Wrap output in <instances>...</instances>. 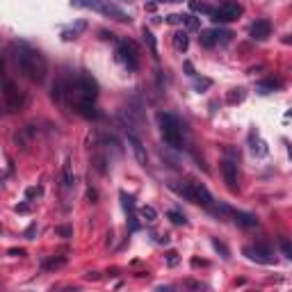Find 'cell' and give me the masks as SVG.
I'll return each mask as SVG.
<instances>
[{"label": "cell", "instance_id": "cell-17", "mask_svg": "<svg viewBox=\"0 0 292 292\" xmlns=\"http://www.w3.org/2000/svg\"><path fill=\"white\" fill-rule=\"evenodd\" d=\"M50 94H53V98L57 100V103H64V98H66V82L57 80L53 85V91H50Z\"/></svg>", "mask_w": 292, "mask_h": 292}, {"label": "cell", "instance_id": "cell-25", "mask_svg": "<svg viewBox=\"0 0 292 292\" xmlns=\"http://www.w3.org/2000/svg\"><path fill=\"white\" fill-rule=\"evenodd\" d=\"M167 217L171 219V222L176 224V226H185V224H187L185 214H180V212H178V210H169V214H167Z\"/></svg>", "mask_w": 292, "mask_h": 292}, {"label": "cell", "instance_id": "cell-4", "mask_svg": "<svg viewBox=\"0 0 292 292\" xmlns=\"http://www.w3.org/2000/svg\"><path fill=\"white\" fill-rule=\"evenodd\" d=\"M117 55H119V59L130 68V71H137V66H139V50H137L135 41L119 39L117 41Z\"/></svg>", "mask_w": 292, "mask_h": 292}, {"label": "cell", "instance_id": "cell-5", "mask_svg": "<svg viewBox=\"0 0 292 292\" xmlns=\"http://www.w3.org/2000/svg\"><path fill=\"white\" fill-rule=\"evenodd\" d=\"M240 14H242L240 3H235V0H224L217 9H212L210 18H212L214 23H231V21H235Z\"/></svg>", "mask_w": 292, "mask_h": 292}, {"label": "cell", "instance_id": "cell-26", "mask_svg": "<svg viewBox=\"0 0 292 292\" xmlns=\"http://www.w3.org/2000/svg\"><path fill=\"white\" fill-rule=\"evenodd\" d=\"M121 203H123V208H126L128 212L135 210V199H132L130 194H126V192H121Z\"/></svg>", "mask_w": 292, "mask_h": 292}, {"label": "cell", "instance_id": "cell-27", "mask_svg": "<svg viewBox=\"0 0 292 292\" xmlns=\"http://www.w3.org/2000/svg\"><path fill=\"white\" fill-rule=\"evenodd\" d=\"M210 85H212V80H208V78H201V80H196V82H194L196 91H205Z\"/></svg>", "mask_w": 292, "mask_h": 292}, {"label": "cell", "instance_id": "cell-13", "mask_svg": "<svg viewBox=\"0 0 292 292\" xmlns=\"http://www.w3.org/2000/svg\"><path fill=\"white\" fill-rule=\"evenodd\" d=\"M249 144H251V153H253V155H260V158H263V155H267V144L260 139L256 130L249 132Z\"/></svg>", "mask_w": 292, "mask_h": 292}, {"label": "cell", "instance_id": "cell-23", "mask_svg": "<svg viewBox=\"0 0 292 292\" xmlns=\"http://www.w3.org/2000/svg\"><path fill=\"white\" fill-rule=\"evenodd\" d=\"M139 214H141V219L149 224H153L155 219H158V212H155V208H151V205H144V208L139 210Z\"/></svg>", "mask_w": 292, "mask_h": 292}, {"label": "cell", "instance_id": "cell-10", "mask_svg": "<svg viewBox=\"0 0 292 292\" xmlns=\"http://www.w3.org/2000/svg\"><path fill=\"white\" fill-rule=\"evenodd\" d=\"M98 12L105 14V16H110V18H114V21H119V23H130V16H128L123 9H119L117 5L107 3V0H103V5H100Z\"/></svg>", "mask_w": 292, "mask_h": 292}, {"label": "cell", "instance_id": "cell-39", "mask_svg": "<svg viewBox=\"0 0 292 292\" xmlns=\"http://www.w3.org/2000/svg\"><path fill=\"white\" fill-rule=\"evenodd\" d=\"M5 76V62H3V55H0V78Z\"/></svg>", "mask_w": 292, "mask_h": 292}, {"label": "cell", "instance_id": "cell-20", "mask_svg": "<svg viewBox=\"0 0 292 292\" xmlns=\"http://www.w3.org/2000/svg\"><path fill=\"white\" fill-rule=\"evenodd\" d=\"M244 96H246V91L242 89V87H235V89H231L226 94V100L231 105H235V103H242V100H244Z\"/></svg>", "mask_w": 292, "mask_h": 292}, {"label": "cell", "instance_id": "cell-22", "mask_svg": "<svg viewBox=\"0 0 292 292\" xmlns=\"http://www.w3.org/2000/svg\"><path fill=\"white\" fill-rule=\"evenodd\" d=\"M276 87H281V80H265L258 85V91L260 94H269V91H274Z\"/></svg>", "mask_w": 292, "mask_h": 292}, {"label": "cell", "instance_id": "cell-11", "mask_svg": "<svg viewBox=\"0 0 292 292\" xmlns=\"http://www.w3.org/2000/svg\"><path fill=\"white\" fill-rule=\"evenodd\" d=\"M249 32H251V36H253V39L265 41L269 34H272V23H269L267 18H258V21H256L253 25H251Z\"/></svg>", "mask_w": 292, "mask_h": 292}, {"label": "cell", "instance_id": "cell-19", "mask_svg": "<svg viewBox=\"0 0 292 292\" xmlns=\"http://www.w3.org/2000/svg\"><path fill=\"white\" fill-rule=\"evenodd\" d=\"M141 36H144V41H146V46H149L151 55H153V57L158 59V44H155V36H153V32H151V30H146V27H144V32H141Z\"/></svg>", "mask_w": 292, "mask_h": 292}, {"label": "cell", "instance_id": "cell-12", "mask_svg": "<svg viewBox=\"0 0 292 292\" xmlns=\"http://www.w3.org/2000/svg\"><path fill=\"white\" fill-rule=\"evenodd\" d=\"M222 176H224V180H226V185L231 187V190H235L237 187V164L231 162V160H224L222 162Z\"/></svg>", "mask_w": 292, "mask_h": 292}, {"label": "cell", "instance_id": "cell-40", "mask_svg": "<svg viewBox=\"0 0 292 292\" xmlns=\"http://www.w3.org/2000/svg\"><path fill=\"white\" fill-rule=\"evenodd\" d=\"M160 3H182V0H160Z\"/></svg>", "mask_w": 292, "mask_h": 292}, {"label": "cell", "instance_id": "cell-24", "mask_svg": "<svg viewBox=\"0 0 292 292\" xmlns=\"http://www.w3.org/2000/svg\"><path fill=\"white\" fill-rule=\"evenodd\" d=\"M180 23H185L190 30H199V25H201L199 18H194L192 14H180Z\"/></svg>", "mask_w": 292, "mask_h": 292}, {"label": "cell", "instance_id": "cell-16", "mask_svg": "<svg viewBox=\"0 0 292 292\" xmlns=\"http://www.w3.org/2000/svg\"><path fill=\"white\" fill-rule=\"evenodd\" d=\"M187 46H190V36H187V32H176V34H173V48L180 50V53H185Z\"/></svg>", "mask_w": 292, "mask_h": 292}, {"label": "cell", "instance_id": "cell-37", "mask_svg": "<svg viewBox=\"0 0 292 292\" xmlns=\"http://www.w3.org/2000/svg\"><path fill=\"white\" fill-rule=\"evenodd\" d=\"M34 233H36V224H32V226H30V228H27V231H25V235H27V237H30V240H32V235H34Z\"/></svg>", "mask_w": 292, "mask_h": 292}, {"label": "cell", "instance_id": "cell-8", "mask_svg": "<svg viewBox=\"0 0 292 292\" xmlns=\"http://www.w3.org/2000/svg\"><path fill=\"white\" fill-rule=\"evenodd\" d=\"M244 256L249 260H256L260 265H272L274 263V253L267 249L265 244H256V246H244Z\"/></svg>", "mask_w": 292, "mask_h": 292}, {"label": "cell", "instance_id": "cell-7", "mask_svg": "<svg viewBox=\"0 0 292 292\" xmlns=\"http://www.w3.org/2000/svg\"><path fill=\"white\" fill-rule=\"evenodd\" d=\"M231 32L228 30H201V46H205V48H212L214 44H228L231 41Z\"/></svg>", "mask_w": 292, "mask_h": 292}, {"label": "cell", "instance_id": "cell-41", "mask_svg": "<svg viewBox=\"0 0 292 292\" xmlns=\"http://www.w3.org/2000/svg\"><path fill=\"white\" fill-rule=\"evenodd\" d=\"M0 231H3V228H0Z\"/></svg>", "mask_w": 292, "mask_h": 292}, {"label": "cell", "instance_id": "cell-3", "mask_svg": "<svg viewBox=\"0 0 292 292\" xmlns=\"http://www.w3.org/2000/svg\"><path fill=\"white\" fill-rule=\"evenodd\" d=\"M178 192H180L185 199L194 201V203L203 205V208H212V194L208 192V187H205L203 182H199V180H185V185L178 187Z\"/></svg>", "mask_w": 292, "mask_h": 292}, {"label": "cell", "instance_id": "cell-28", "mask_svg": "<svg viewBox=\"0 0 292 292\" xmlns=\"http://www.w3.org/2000/svg\"><path fill=\"white\" fill-rule=\"evenodd\" d=\"M55 233H57V235H62V237H71L73 235V228L71 226H57V228H55Z\"/></svg>", "mask_w": 292, "mask_h": 292}, {"label": "cell", "instance_id": "cell-35", "mask_svg": "<svg viewBox=\"0 0 292 292\" xmlns=\"http://www.w3.org/2000/svg\"><path fill=\"white\" fill-rule=\"evenodd\" d=\"M9 256H16V258H21V256H25V249H9Z\"/></svg>", "mask_w": 292, "mask_h": 292}, {"label": "cell", "instance_id": "cell-9", "mask_svg": "<svg viewBox=\"0 0 292 292\" xmlns=\"http://www.w3.org/2000/svg\"><path fill=\"white\" fill-rule=\"evenodd\" d=\"M128 144H130V149H132V153H135L137 162L146 167V164H149V155H146L144 144H141V139L135 135V132H128Z\"/></svg>", "mask_w": 292, "mask_h": 292}, {"label": "cell", "instance_id": "cell-2", "mask_svg": "<svg viewBox=\"0 0 292 292\" xmlns=\"http://www.w3.org/2000/svg\"><path fill=\"white\" fill-rule=\"evenodd\" d=\"M160 130H162L164 144H169L171 149H182V126L173 114H160Z\"/></svg>", "mask_w": 292, "mask_h": 292}, {"label": "cell", "instance_id": "cell-29", "mask_svg": "<svg viewBox=\"0 0 292 292\" xmlns=\"http://www.w3.org/2000/svg\"><path fill=\"white\" fill-rule=\"evenodd\" d=\"M281 251H283L285 258H292V246H290V242H287V240H281Z\"/></svg>", "mask_w": 292, "mask_h": 292}, {"label": "cell", "instance_id": "cell-32", "mask_svg": "<svg viewBox=\"0 0 292 292\" xmlns=\"http://www.w3.org/2000/svg\"><path fill=\"white\" fill-rule=\"evenodd\" d=\"M167 260H169V265H171V267H173V265H178V253H176V251H169Z\"/></svg>", "mask_w": 292, "mask_h": 292}, {"label": "cell", "instance_id": "cell-21", "mask_svg": "<svg viewBox=\"0 0 292 292\" xmlns=\"http://www.w3.org/2000/svg\"><path fill=\"white\" fill-rule=\"evenodd\" d=\"M190 9L192 12H199V14H212V7H210L208 3H203V0H190Z\"/></svg>", "mask_w": 292, "mask_h": 292}, {"label": "cell", "instance_id": "cell-36", "mask_svg": "<svg viewBox=\"0 0 292 292\" xmlns=\"http://www.w3.org/2000/svg\"><path fill=\"white\" fill-rule=\"evenodd\" d=\"M185 71H187V76H192V78L196 76V73H194V66H192L190 62H185Z\"/></svg>", "mask_w": 292, "mask_h": 292}, {"label": "cell", "instance_id": "cell-1", "mask_svg": "<svg viewBox=\"0 0 292 292\" xmlns=\"http://www.w3.org/2000/svg\"><path fill=\"white\" fill-rule=\"evenodd\" d=\"M14 57H16L18 68L23 71V76L32 82H44L48 76V62L36 48H32L25 41H14L12 44Z\"/></svg>", "mask_w": 292, "mask_h": 292}, {"label": "cell", "instance_id": "cell-33", "mask_svg": "<svg viewBox=\"0 0 292 292\" xmlns=\"http://www.w3.org/2000/svg\"><path fill=\"white\" fill-rule=\"evenodd\" d=\"M167 23H171V25H178V23H180V14H169V16H167Z\"/></svg>", "mask_w": 292, "mask_h": 292}, {"label": "cell", "instance_id": "cell-14", "mask_svg": "<svg viewBox=\"0 0 292 292\" xmlns=\"http://www.w3.org/2000/svg\"><path fill=\"white\" fill-rule=\"evenodd\" d=\"M231 214L235 217V222L240 224V226H246V228L258 226V219H256L253 214H249V212H242V210H231Z\"/></svg>", "mask_w": 292, "mask_h": 292}, {"label": "cell", "instance_id": "cell-6", "mask_svg": "<svg viewBox=\"0 0 292 292\" xmlns=\"http://www.w3.org/2000/svg\"><path fill=\"white\" fill-rule=\"evenodd\" d=\"M3 96H5L7 105L14 110V112L23 110V107H25V103H27L25 94H23V91L18 89V87L14 85V82H5V85H3Z\"/></svg>", "mask_w": 292, "mask_h": 292}, {"label": "cell", "instance_id": "cell-31", "mask_svg": "<svg viewBox=\"0 0 292 292\" xmlns=\"http://www.w3.org/2000/svg\"><path fill=\"white\" fill-rule=\"evenodd\" d=\"M41 194V187H27L25 190V199H32V196H39Z\"/></svg>", "mask_w": 292, "mask_h": 292}, {"label": "cell", "instance_id": "cell-38", "mask_svg": "<svg viewBox=\"0 0 292 292\" xmlns=\"http://www.w3.org/2000/svg\"><path fill=\"white\" fill-rule=\"evenodd\" d=\"M30 210V205L27 203H23V205H16V212H27Z\"/></svg>", "mask_w": 292, "mask_h": 292}, {"label": "cell", "instance_id": "cell-18", "mask_svg": "<svg viewBox=\"0 0 292 292\" xmlns=\"http://www.w3.org/2000/svg\"><path fill=\"white\" fill-rule=\"evenodd\" d=\"M85 27H87V23H85V21H78V23H76V27H68V30H64V32H62V36H64L66 41L78 39V34H80V32L85 30Z\"/></svg>", "mask_w": 292, "mask_h": 292}, {"label": "cell", "instance_id": "cell-34", "mask_svg": "<svg viewBox=\"0 0 292 292\" xmlns=\"http://www.w3.org/2000/svg\"><path fill=\"white\" fill-rule=\"evenodd\" d=\"M212 244H214V249H217V251H222V253H224V258H228V249H226V246H224V244H219L217 240H214Z\"/></svg>", "mask_w": 292, "mask_h": 292}, {"label": "cell", "instance_id": "cell-30", "mask_svg": "<svg viewBox=\"0 0 292 292\" xmlns=\"http://www.w3.org/2000/svg\"><path fill=\"white\" fill-rule=\"evenodd\" d=\"M66 263L64 258H53V260H46L44 263V267H62V265Z\"/></svg>", "mask_w": 292, "mask_h": 292}, {"label": "cell", "instance_id": "cell-15", "mask_svg": "<svg viewBox=\"0 0 292 292\" xmlns=\"http://www.w3.org/2000/svg\"><path fill=\"white\" fill-rule=\"evenodd\" d=\"M62 178H64V187H73L76 185V176H73V167H71V160H64V169H62Z\"/></svg>", "mask_w": 292, "mask_h": 292}]
</instances>
